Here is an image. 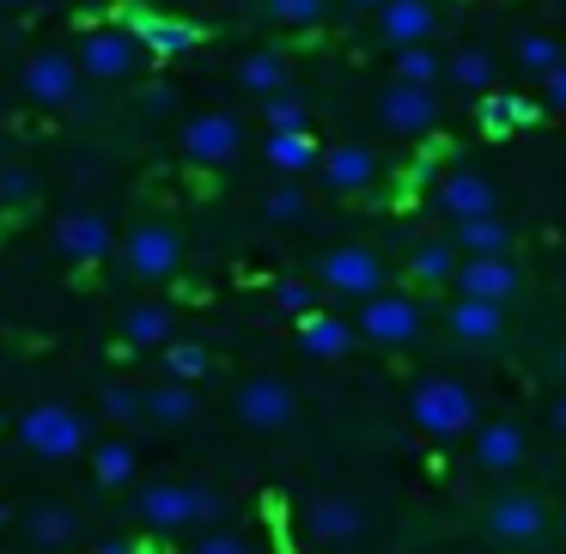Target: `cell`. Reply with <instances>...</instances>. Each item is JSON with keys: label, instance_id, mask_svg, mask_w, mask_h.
<instances>
[{"label": "cell", "instance_id": "52a82bcc", "mask_svg": "<svg viewBox=\"0 0 566 554\" xmlns=\"http://www.w3.org/2000/svg\"><path fill=\"white\" fill-rule=\"evenodd\" d=\"M317 281L329 286V293H342V299H371V293H384V257L366 250V244H342V250L323 257Z\"/></svg>", "mask_w": 566, "mask_h": 554}, {"label": "cell", "instance_id": "60d3db41", "mask_svg": "<svg viewBox=\"0 0 566 554\" xmlns=\"http://www.w3.org/2000/svg\"><path fill=\"white\" fill-rule=\"evenodd\" d=\"M274 305H281L286 317H305V311L317 305V293H311L305 281H281V286H274Z\"/></svg>", "mask_w": 566, "mask_h": 554}, {"label": "cell", "instance_id": "5bb4252c", "mask_svg": "<svg viewBox=\"0 0 566 554\" xmlns=\"http://www.w3.org/2000/svg\"><path fill=\"white\" fill-rule=\"evenodd\" d=\"M317 165H323V189H329V196H366V189L378 184V153L359 147V140L329 147Z\"/></svg>", "mask_w": 566, "mask_h": 554}, {"label": "cell", "instance_id": "277c9868", "mask_svg": "<svg viewBox=\"0 0 566 554\" xmlns=\"http://www.w3.org/2000/svg\"><path fill=\"white\" fill-rule=\"evenodd\" d=\"M354 330L366 335V342H378V347H408V342H420V330H427V311H420L408 293H371V299H359Z\"/></svg>", "mask_w": 566, "mask_h": 554}, {"label": "cell", "instance_id": "ffe728a7", "mask_svg": "<svg viewBox=\"0 0 566 554\" xmlns=\"http://www.w3.org/2000/svg\"><path fill=\"white\" fill-rule=\"evenodd\" d=\"M354 335H359V330H354L347 317H335V311H317V305H311L305 317H298V347H305L311 359H342L347 347H354Z\"/></svg>", "mask_w": 566, "mask_h": 554}, {"label": "cell", "instance_id": "484cf974", "mask_svg": "<svg viewBox=\"0 0 566 554\" xmlns=\"http://www.w3.org/2000/svg\"><path fill=\"white\" fill-rule=\"evenodd\" d=\"M147 420H159V427H184V420H196V384L184 378H165L147 390Z\"/></svg>", "mask_w": 566, "mask_h": 554}, {"label": "cell", "instance_id": "7a4b0ae2", "mask_svg": "<svg viewBox=\"0 0 566 554\" xmlns=\"http://www.w3.org/2000/svg\"><path fill=\"white\" fill-rule=\"evenodd\" d=\"M135 512L147 530L159 536H177V530H196L220 518V493L201 488V481H153V488L135 493Z\"/></svg>", "mask_w": 566, "mask_h": 554}, {"label": "cell", "instance_id": "c3c4849f", "mask_svg": "<svg viewBox=\"0 0 566 554\" xmlns=\"http://www.w3.org/2000/svg\"><path fill=\"white\" fill-rule=\"evenodd\" d=\"M347 7H384V0H347Z\"/></svg>", "mask_w": 566, "mask_h": 554}, {"label": "cell", "instance_id": "7402d4cb", "mask_svg": "<svg viewBox=\"0 0 566 554\" xmlns=\"http://www.w3.org/2000/svg\"><path fill=\"white\" fill-rule=\"evenodd\" d=\"M475 463L493 469V475H512V469L524 463V427H512V420H481L475 427Z\"/></svg>", "mask_w": 566, "mask_h": 554}, {"label": "cell", "instance_id": "1f68e13d", "mask_svg": "<svg viewBox=\"0 0 566 554\" xmlns=\"http://www.w3.org/2000/svg\"><path fill=\"white\" fill-rule=\"evenodd\" d=\"M444 80H451V86H463V92H488L493 86V62L481 50H457L451 62H444Z\"/></svg>", "mask_w": 566, "mask_h": 554}, {"label": "cell", "instance_id": "2e32d148", "mask_svg": "<svg viewBox=\"0 0 566 554\" xmlns=\"http://www.w3.org/2000/svg\"><path fill=\"white\" fill-rule=\"evenodd\" d=\"M128 31H135V38H140V50H147V55H159V62H177V55H189V50L201 43V31L189 25V19L153 13V7H147V13H135V19H128Z\"/></svg>", "mask_w": 566, "mask_h": 554}, {"label": "cell", "instance_id": "e0dca14e", "mask_svg": "<svg viewBox=\"0 0 566 554\" xmlns=\"http://www.w3.org/2000/svg\"><path fill=\"white\" fill-rule=\"evenodd\" d=\"M444 323H451V335L463 347H493L505 335V305H493V299H469L457 293V305L444 311Z\"/></svg>", "mask_w": 566, "mask_h": 554}, {"label": "cell", "instance_id": "7bdbcfd3", "mask_svg": "<svg viewBox=\"0 0 566 554\" xmlns=\"http://www.w3.org/2000/svg\"><path fill=\"white\" fill-rule=\"evenodd\" d=\"M542 104H548L554 116H566V62L542 74Z\"/></svg>", "mask_w": 566, "mask_h": 554}, {"label": "cell", "instance_id": "5b68a950", "mask_svg": "<svg viewBox=\"0 0 566 554\" xmlns=\"http://www.w3.org/2000/svg\"><path fill=\"white\" fill-rule=\"evenodd\" d=\"M238 420H244L250 432H286L298 415V396L286 390V378H274V372H256V378L238 384Z\"/></svg>", "mask_w": 566, "mask_h": 554}, {"label": "cell", "instance_id": "7c38bea8", "mask_svg": "<svg viewBox=\"0 0 566 554\" xmlns=\"http://www.w3.org/2000/svg\"><path fill=\"white\" fill-rule=\"evenodd\" d=\"M457 293L469 299H493V305H512L517 286H524V274H517L512 257H463V269L451 274Z\"/></svg>", "mask_w": 566, "mask_h": 554}, {"label": "cell", "instance_id": "44dd1931", "mask_svg": "<svg viewBox=\"0 0 566 554\" xmlns=\"http://www.w3.org/2000/svg\"><path fill=\"white\" fill-rule=\"evenodd\" d=\"M378 31L390 50H408V43L432 38V0H384L378 7Z\"/></svg>", "mask_w": 566, "mask_h": 554}, {"label": "cell", "instance_id": "e575fe53", "mask_svg": "<svg viewBox=\"0 0 566 554\" xmlns=\"http://www.w3.org/2000/svg\"><path fill=\"white\" fill-rule=\"evenodd\" d=\"M560 38H517V67L524 74H548V67H560Z\"/></svg>", "mask_w": 566, "mask_h": 554}, {"label": "cell", "instance_id": "8992f818", "mask_svg": "<svg viewBox=\"0 0 566 554\" xmlns=\"http://www.w3.org/2000/svg\"><path fill=\"white\" fill-rule=\"evenodd\" d=\"M74 62H80V74H92V80H128L140 62V38L128 25H92L86 38H80Z\"/></svg>", "mask_w": 566, "mask_h": 554}, {"label": "cell", "instance_id": "ee69618b", "mask_svg": "<svg viewBox=\"0 0 566 554\" xmlns=\"http://www.w3.org/2000/svg\"><path fill=\"white\" fill-rule=\"evenodd\" d=\"M140 104H147L153 116H165V111H171V86H147V92H140Z\"/></svg>", "mask_w": 566, "mask_h": 554}, {"label": "cell", "instance_id": "9c48e42d", "mask_svg": "<svg viewBox=\"0 0 566 554\" xmlns=\"http://www.w3.org/2000/svg\"><path fill=\"white\" fill-rule=\"evenodd\" d=\"M123 257H128V274H135V281H171L177 262H184V238H177L165 220H147V226L128 232Z\"/></svg>", "mask_w": 566, "mask_h": 554}, {"label": "cell", "instance_id": "ab89813d", "mask_svg": "<svg viewBox=\"0 0 566 554\" xmlns=\"http://www.w3.org/2000/svg\"><path fill=\"white\" fill-rule=\"evenodd\" d=\"M31 196H38V177L31 171H19V165L13 171H0V201H7V208H25Z\"/></svg>", "mask_w": 566, "mask_h": 554}, {"label": "cell", "instance_id": "8d00e7d4", "mask_svg": "<svg viewBox=\"0 0 566 554\" xmlns=\"http://www.w3.org/2000/svg\"><path fill=\"white\" fill-rule=\"evenodd\" d=\"M104 415H111V420H140V415H147V390L111 384V390H104Z\"/></svg>", "mask_w": 566, "mask_h": 554}, {"label": "cell", "instance_id": "d6986e66", "mask_svg": "<svg viewBox=\"0 0 566 554\" xmlns=\"http://www.w3.org/2000/svg\"><path fill=\"white\" fill-rule=\"evenodd\" d=\"M439 208L451 213V220H481V213H500V189L481 171H451L439 184Z\"/></svg>", "mask_w": 566, "mask_h": 554}, {"label": "cell", "instance_id": "74e56055", "mask_svg": "<svg viewBox=\"0 0 566 554\" xmlns=\"http://www.w3.org/2000/svg\"><path fill=\"white\" fill-rule=\"evenodd\" d=\"M269 19L274 25H317L323 0H269Z\"/></svg>", "mask_w": 566, "mask_h": 554}, {"label": "cell", "instance_id": "603a6c76", "mask_svg": "<svg viewBox=\"0 0 566 554\" xmlns=\"http://www.w3.org/2000/svg\"><path fill=\"white\" fill-rule=\"evenodd\" d=\"M262 153H269V165H274L281 177H298V171H311V165L323 159V153H317V135H311L305 123H298V128H269V147H262Z\"/></svg>", "mask_w": 566, "mask_h": 554}, {"label": "cell", "instance_id": "ac0fdd59", "mask_svg": "<svg viewBox=\"0 0 566 554\" xmlns=\"http://www.w3.org/2000/svg\"><path fill=\"white\" fill-rule=\"evenodd\" d=\"M111 220L104 213H62L55 220V250L62 257H74V262H104L111 257Z\"/></svg>", "mask_w": 566, "mask_h": 554}, {"label": "cell", "instance_id": "f907efd6", "mask_svg": "<svg viewBox=\"0 0 566 554\" xmlns=\"http://www.w3.org/2000/svg\"><path fill=\"white\" fill-rule=\"evenodd\" d=\"M0 7H31V0H0Z\"/></svg>", "mask_w": 566, "mask_h": 554}, {"label": "cell", "instance_id": "f35d334b", "mask_svg": "<svg viewBox=\"0 0 566 554\" xmlns=\"http://www.w3.org/2000/svg\"><path fill=\"white\" fill-rule=\"evenodd\" d=\"M262 116H269V128H298L305 104H298V92H274V98H262Z\"/></svg>", "mask_w": 566, "mask_h": 554}, {"label": "cell", "instance_id": "3957f363", "mask_svg": "<svg viewBox=\"0 0 566 554\" xmlns=\"http://www.w3.org/2000/svg\"><path fill=\"white\" fill-rule=\"evenodd\" d=\"M19 445H25L31 457L62 463V457L86 451V420H80L74 408H62V403H38V408H25V420H19Z\"/></svg>", "mask_w": 566, "mask_h": 554}, {"label": "cell", "instance_id": "9a60e30c", "mask_svg": "<svg viewBox=\"0 0 566 554\" xmlns=\"http://www.w3.org/2000/svg\"><path fill=\"white\" fill-rule=\"evenodd\" d=\"M305 530L323 548H347V542L366 536V512H359L354 500H342V493H323V500L305 505Z\"/></svg>", "mask_w": 566, "mask_h": 554}, {"label": "cell", "instance_id": "f1b7e54d", "mask_svg": "<svg viewBox=\"0 0 566 554\" xmlns=\"http://www.w3.org/2000/svg\"><path fill=\"white\" fill-rule=\"evenodd\" d=\"M451 274H457V250L451 244H415V250H408V281L451 286Z\"/></svg>", "mask_w": 566, "mask_h": 554}, {"label": "cell", "instance_id": "30bf717a", "mask_svg": "<svg viewBox=\"0 0 566 554\" xmlns=\"http://www.w3.org/2000/svg\"><path fill=\"white\" fill-rule=\"evenodd\" d=\"M378 116L390 135H432V123H439V98H432V86H415V80H390V86L378 92Z\"/></svg>", "mask_w": 566, "mask_h": 554}, {"label": "cell", "instance_id": "6da1fadb", "mask_svg": "<svg viewBox=\"0 0 566 554\" xmlns=\"http://www.w3.org/2000/svg\"><path fill=\"white\" fill-rule=\"evenodd\" d=\"M408 420H415L427 439H457V432L481 427V408H475V390H469L463 378L432 372V378H420L415 390H408Z\"/></svg>", "mask_w": 566, "mask_h": 554}, {"label": "cell", "instance_id": "bcb514c9", "mask_svg": "<svg viewBox=\"0 0 566 554\" xmlns=\"http://www.w3.org/2000/svg\"><path fill=\"white\" fill-rule=\"evenodd\" d=\"M554 378H566V342L554 347Z\"/></svg>", "mask_w": 566, "mask_h": 554}, {"label": "cell", "instance_id": "7dc6e473", "mask_svg": "<svg viewBox=\"0 0 566 554\" xmlns=\"http://www.w3.org/2000/svg\"><path fill=\"white\" fill-rule=\"evenodd\" d=\"M98 554H135V548H128V542H104Z\"/></svg>", "mask_w": 566, "mask_h": 554}, {"label": "cell", "instance_id": "b9f144b4", "mask_svg": "<svg viewBox=\"0 0 566 554\" xmlns=\"http://www.w3.org/2000/svg\"><path fill=\"white\" fill-rule=\"evenodd\" d=\"M189 554H256V548H250V542L238 536V530H208V536H201Z\"/></svg>", "mask_w": 566, "mask_h": 554}, {"label": "cell", "instance_id": "d590c367", "mask_svg": "<svg viewBox=\"0 0 566 554\" xmlns=\"http://www.w3.org/2000/svg\"><path fill=\"white\" fill-rule=\"evenodd\" d=\"M262 213H269V220H298V213H305V189H298V184H274L269 196H262Z\"/></svg>", "mask_w": 566, "mask_h": 554}, {"label": "cell", "instance_id": "f6af8a7d", "mask_svg": "<svg viewBox=\"0 0 566 554\" xmlns=\"http://www.w3.org/2000/svg\"><path fill=\"white\" fill-rule=\"evenodd\" d=\"M548 427H554V432H560V439H566V390H560V396H554V403H548Z\"/></svg>", "mask_w": 566, "mask_h": 554}, {"label": "cell", "instance_id": "681fc988", "mask_svg": "<svg viewBox=\"0 0 566 554\" xmlns=\"http://www.w3.org/2000/svg\"><path fill=\"white\" fill-rule=\"evenodd\" d=\"M554 524H560V542H566V512H560V518H554Z\"/></svg>", "mask_w": 566, "mask_h": 554}, {"label": "cell", "instance_id": "d6a6232c", "mask_svg": "<svg viewBox=\"0 0 566 554\" xmlns=\"http://www.w3.org/2000/svg\"><path fill=\"white\" fill-rule=\"evenodd\" d=\"M396 80H415V86H439V80H444V62L427 50V43H408V50H396Z\"/></svg>", "mask_w": 566, "mask_h": 554}, {"label": "cell", "instance_id": "4fadbf2b", "mask_svg": "<svg viewBox=\"0 0 566 554\" xmlns=\"http://www.w3.org/2000/svg\"><path fill=\"white\" fill-rule=\"evenodd\" d=\"M25 92H31V104H50V111L74 104V92H80V62H74V55H62V50H38V55L25 62Z\"/></svg>", "mask_w": 566, "mask_h": 554}, {"label": "cell", "instance_id": "8fae6325", "mask_svg": "<svg viewBox=\"0 0 566 554\" xmlns=\"http://www.w3.org/2000/svg\"><path fill=\"white\" fill-rule=\"evenodd\" d=\"M238 147H244V128L226 111H208L184 128V159L189 165H226V159H238Z\"/></svg>", "mask_w": 566, "mask_h": 554}, {"label": "cell", "instance_id": "cb8c5ba5", "mask_svg": "<svg viewBox=\"0 0 566 554\" xmlns=\"http://www.w3.org/2000/svg\"><path fill=\"white\" fill-rule=\"evenodd\" d=\"M451 244L463 250V257H512V226L500 220V213H481V220H451Z\"/></svg>", "mask_w": 566, "mask_h": 554}, {"label": "cell", "instance_id": "836d02e7", "mask_svg": "<svg viewBox=\"0 0 566 554\" xmlns=\"http://www.w3.org/2000/svg\"><path fill=\"white\" fill-rule=\"evenodd\" d=\"M165 372H171V378H184V384L208 378V347H196V342H165Z\"/></svg>", "mask_w": 566, "mask_h": 554}, {"label": "cell", "instance_id": "4316f807", "mask_svg": "<svg viewBox=\"0 0 566 554\" xmlns=\"http://www.w3.org/2000/svg\"><path fill=\"white\" fill-rule=\"evenodd\" d=\"M238 86L256 92V98H274V92H286L293 80H286V62H281V55L256 50V55H244V62H238Z\"/></svg>", "mask_w": 566, "mask_h": 554}, {"label": "cell", "instance_id": "83f0119b", "mask_svg": "<svg viewBox=\"0 0 566 554\" xmlns=\"http://www.w3.org/2000/svg\"><path fill=\"white\" fill-rule=\"evenodd\" d=\"M135 469H140V457H135V445H123V439H104L98 451H92V475H98V488H128Z\"/></svg>", "mask_w": 566, "mask_h": 554}, {"label": "cell", "instance_id": "d4e9b609", "mask_svg": "<svg viewBox=\"0 0 566 554\" xmlns=\"http://www.w3.org/2000/svg\"><path fill=\"white\" fill-rule=\"evenodd\" d=\"M542 116L536 98H524V92H488L481 98V128L488 135H512V128H530Z\"/></svg>", "mask_w": 566, "mask_h": 554}, {"label": "cell", "instance_id": "f546056e", "mask_svg": "<svg viewBox=\"0 0 566 554\" xmlns=\"http://www.w3.org/2000/svg\"><path fill=\"white\" fill-rule=\"evenodd\" d=\"M123 335L135 347H165V342H171V311H165V305H135L123 317Z\"/></svg>", "mask_w": 566, "mask_h": 554}, {"label": "cell", "instance_id": "4dcf8cb0", "mask_svg": "<svg viewBox=\"0 0 566 554\" xmlns=\"http://www.w3.org/2000/svg\"><path fill=\"white\" fill-rule=\"evenodd\" d=\"M25 530H31L38 548H67V542H74V512H67V505H38V512L25 518Z\"/></svg>", "mask_w": 566, "mask_h": 554}, {"label": "cell", "instance_id": "ba28073f", "mask_svg": "<svg viewBox=\"0 0 566 554\" xmlns=\"http://www.w3.org/2000/svg\"><path fill=\"white\" fill-rule=\"evenodd\" d=\"M481 524H488V536L505 542V548H530V542L548 536L554 518L542 512L536 493H500V500L488 505V518H481Z\"/></svg>", "mask_w": 566, "mask_h": 554}]
</instances>
